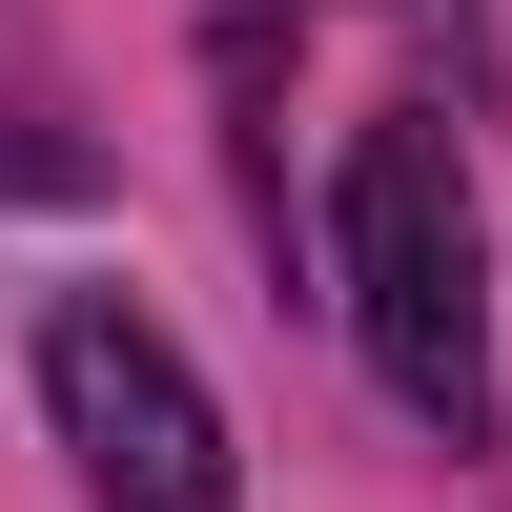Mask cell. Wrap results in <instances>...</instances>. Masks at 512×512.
Masks as SVG:
<instances>
[{
	"instance_id": "6da1fadb",
	"label": "cell",
	"mask_w": 512,
	"mask_h": 512,
	"mask_svg": "<svg viewBox=\"0 0 512 512\" xmlns=\"http://www.w3.org/2000/svg\"><path fill=\"white\" fill-rule=\"evenodd\" d=\"M349 328H369L410 431L492 451V205H472V144L431 103H390L349 144Z\"/></svg>"
},
{
	"instance_id": "7a4b0ae2",
	"label": "cell",
	"mask_w": 512,
	"mask_h": 512,
	"mask_svg": "<svg viewBox=\"0 0 512 512\" xmlns=\"http://www.w3.org/2000/svg\"><path fill=\"white\" fill-rule=\"evenodd\" d=\"M41 431L82 451L103 512H246V451L205 410V369L164 349L123 287H41Z\"/></svg>"
}]
</instances>
